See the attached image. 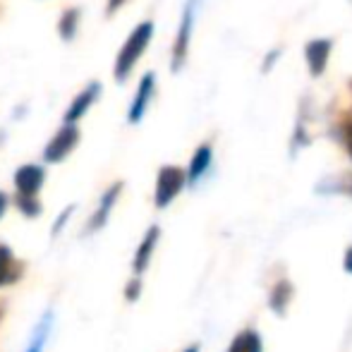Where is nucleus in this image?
<instances>
[{
    "instance_id": "6",
    "label": "nucleus",
    "mask_w": 352,
    "mask_h": 352,
    "mask_svg": "<svg viewBox=\"0 0 352 352\" xmlns=\"http://www.w3.org/2000/svg\"><path fill=\"white\" fill-rule=\"evenodd\" d=\"M153 74H144L142 82H140V89H137V96L132 101V108H130V122H140L144 111H146L148 101H151V94H153Z\"/></svg>"
},
{
    "instance_id": "17",
    "label": "nucleus",
    "mask_w": 352,
    "mask_h": 352,
    "mask_svg": "<svg viewBox=\"0 0 352 352\" xmlns=\"http://www.w3.org/2000/svg\"><path fill=\"white\" fill-rule=\"evenodd\" d=\"M17 204H19V209L27 213V216H36V213L41 211V206H38V201L34 199V197H19Z\"/></svg>"
},
{
    "instance_id": "16",
    "label": "nucleus",
    "mask_w": 352,
    "mask_h": 352,
    "mask_svg": "<svg viewBox=\"0 0 352 352\" xmlns=\"http://www.w3.org/2000/svg\"><path fill=\"white\" fill-rule=\"evenodd\" d=\"M77 19H79V12L77 10H67L65 14H63V19H60V34L65 38H72L74 36V32H77Z\"/></svg>"
},
{
    "instance_id": "23",
    "label": "nucleus",
    "mask_w": 352,
    "mask_h": 352,
    "mask_svg": "<svg viewBox=\"0 0 352 352\" xmlns=\"http://www.w3.org/2000/svg\"><path fill=\"white\" fill-rule=\"evenodd\" d=\"M187 352H197V348H190V350H187Z\"/></svg>"
},
{
    "instance_id": "22",
    "label": "nucleus",
    "mask_w": 352,
    "mask_h": 352,
    "mask_svg": "<svg viewBox=\"0 0 352 352\" xmlns=\"http://www.w3.org/2000/svg\"><path fill=\"white\" fill-rule=\"evenodd\" d=\"M345 269H348L350 274H352V247L348 250V256H345Z\"/></svg>"
},
{
    "instance_id": "10",
    "label": "nucleus",
    "mask_w": 352,
    "mask_h": 352,
    "mask_svg": "<svg viewBox=\"0 0 352 352\" xmlns=\"http://www.w3.org/2000/svg\"><path fill=\"white\" fill-rule=\"evenodd\" d=\"M156 240H158V228H151V230L146 232V237H144V242L140 245V250H137V256H135V271L137 274H142V271L146 269Z\"/></svg>"
},
{
    "instance_id": "15",
    "label": "nucleus",
    "mask_w": 352,
    "mask_h": 352,
    "mask_svg": "<svg viewBox=\"0 0 352 352\" xmlns=\"http://www.w3.org/2000/svg\"><path fill=\"white\" fill-rule=\"evenodd\" d=\"M48 329H51V314H48L46 319H43V324L36 329L34 340H32V345H29L27 352H41L43 350V343H46V338H48Z\"/></svg>"
},
{
    "instance_id": "1",
    "label": "nucleus",
    "mask_w": 352,
    "mask_h": 352,
    "mask_svg": "<svg viewBox=\"0 0 352 352\" xmlns=\"http://www.w3.org/2000/svg\"><path fill=\"white\" fill-rule=\"evenodd\" d=\"M151 34H153L151 22H142L140 27L130 34V38H127V43L122 46V51L118 53V63H116V79L118 82H125V79L130 77L135 63L140 60L144 48H146V43L151 41Z\"/></svg>"
},
{
    "instance_id": "13",
    "label": "nucleus",
    "mask_w": 352,
    "mask_h": 352,
    "mask_svg": "<svg viewBox=\"0 0 352 352\" xmlns=\"http://www.w3.org/2000/svg\"><path fill=\"white\" fill-rule=\"evenodd\" d=\"M230 352H261V340L256 333L245 331L242 336H237L235 343L230 345Z\"/></svg>"
},
{
    "instance_id": "19",
    "label": "nucleus",
    "mask_w": 352,
    "mask_h": 352,
    "mask_svg": "<svg viewBox=\"0 0 352 352\" xmlns=\"http://www.w3.org/2000/svg\"><path fill=\"white\" fill-rule=\"evenodd\" d=\"M137 295H140V280H132L127 285V300H135Z\"/></svg>"
},
{
    "instance_id": "9",
    "label": "nucleus",
    "mask_w": 352,
    "mask_h": 352,
    "mask_svg": "<svg viewBox=\"0 0 352 352\" xmlns=\"http://www.w3.org/2000/svg\"><path fill=\"white\" fill-rule=\"evenodd\" d=\"M120 190H122V185H120V182H118V185H113L111 190H108L106 195H103L101 206H98V211L94 213L91 223H89V230H96V228H101L103 223H106L108 213H111L113 204H116V199H118V195H120Z\"/></svg>"
},
{
    "instance_id": "4",
    "label": "nucleus",
    "mask_w": 352,
    "mask_h": 352,
    "mask_svg": "<svg viewBox=\"0 0 352 352\" xmlns=\"http://www.w3.org/2000/svg\"><path fill=\"white\" fill-rule=\"evenodd\" d=\"M14 185H17L19 197H36L38 187L43 185V168L22 166L14 173Z\"/></svg>"
},
{
    "instance_id": "7",
    "label": "nucleus",
    "mask_w": 352,
    "mask_h": 352,
    "mask_svg": "<svg viewBox=\"0 0 352 352\" xmlns=\"http://www.w3.org/2000/svg\"><path fill=\"white\" fill-rule=\"evenodd\" d=\"M190 32H192V3L187 5L185 17H182L180 34H177L175 51H173V70H180L182 60H185V56H187V43H190Z\"/></svg>"
},
{
    "instance_id": "14",
    "label": "nucleus",
    "mask_w": 352,
    "mask_h": 352,
    "mask_svg": "<svg viewBox=\"0 0 352 352\" xmlns=\"http://www.w3.org/2000/svg\"><path fill=\"white\" fill-rule=\"evenodd\" d=\"M290 297H292V285L287 280H280L278 285L274 287V295H271V307H274L276 311H283L287 302H290Z\"/></svg>"
},
{
    "instance_id": "24",
    "label": "nucleus",
    "mask_w": 352,
    "mask_h": 352,
    "mask_svg": "<svg viewBox=\"0 0 352 352\" xmlns=\"http://www.w3.org/2000/svg\"><path fill=\"white\" fill-rule=\"evenodd\" d=\"M350 87H352V82H350Z\"/></svg>"
},
{
    "instance_id": "5",
    "label": "nucleus",
    "mask_w": 352,
    "mask_h": 352,
    "mask_svg": "<svg viewBox=\"0 0 352 352\" xmlns=\"http://www.w3.org/2000/svg\"><path fill=\"white\" fill-rule=\"evenodd\" d=\"M305 53H307V63H309L311 74H314V77L324 74L326 63H329V56H331V41L329 38H314V41H309L305 48Z\"/></svg>"
},
{
    "instance_id": "2",
    "label": "nucleus",
    "mask_w": 352,
    "mask_h": 352,
    "mask_svg": "<svg viewBox=\"0 0 352 352\" xmlns=\"http://www.w3.org/2000/svg\"><path fill=\"white\" fill-rule=\"evenodd\" d=\"M185 185V170L175 166H166L158 173L156 182V206H168L177 197V192Z\"/></svg>"
},
{
    "instance_id": "3",
    "label": "nucleus",
    "mask_w": 352,
    "mask_h": 352,
    "mask_svg": "<svg viewBox=\"0 0 352 352\" xmlns=\"http://www.w3.org/2000/svg\"><path fill=\"white\" fill-rule=\"evenodd\" d=\"M77 140H79V130H77V127H74V125H65L56 137H53L51 144L46 146V151H43V158H46L48 163L63 161V158H65L67 153H70L72 148H74Z\"/></svg>"
},
{
    "instance_id": "21",
    "label": "nucleus",
    "mask_w": 352,
    "mask_h": 352,
    "mask_svg": "<svg viewBox=\"0 0 352 352\" xmlns=\"http://www.w3.org/2000/svg\"><path fill=\"white\" fill-rule=\"evenodd\" d=\"M122 3H125V0H111V3H108V12H116Z\"/></svg>"
},
{
    "instance_id": "8",
    "label": "nucleus",
    "mask_w": 352,
    "mask_h": 352,
    "mask_svg": "<svg viewBox=\"0 0 352 352\" xmlns=\"http://www.w3.org/2000/svg\"><path fill=\"white\" fill-rule=\"evenodd\" d=\"M101 91V84H96V82H91L89 84L84 91H79V96L72 101V106H70V111L65 113V120H67V125H72L74 120H79V118L87 113V108L94 103V98H96V94Z\"/></svg>"
},
{
    "instance_id": "20",
    "label": "nucleus",
    "mask_w": 352,
    "mask_h": 352,
    "mask_svg": "<svg viewBox=\"0 0 352 352\" xmlns=\"http://www.w3.org/2000/svg\"><path fill=\"white\" fill-rule=\"evenodd\" d=\"M5 209H8V195H3V192H0V218H3Z\"/></svg>"
},
{
    "instance_id": "18",
    "label": "nucleus",
    "mask_w": 352,
    "mask_h": 352,
    "mask_svg": "<svg viewBox=\"0 0 352 352\" xmlns=\"http://www.w3.org/2000/svg\"><path fill=\"white\" fill-rule=\"evenodd\" d=\"M343 142H345V146H348V153H350V158H352V118H348V120L343 122Z\"/></svg>"
},
{
    "instance_id": "11",
    "label": "nucleus",
    "mask_w": 352,
    "mask_h": 352,
    "mask_svg": "<svg viewBox=\"0 0 352 352\" xmlns=\"http://www.w3.org/2000/svg\"><path fill=\"white\" fill-rule=\"evenodd\" d=\"M209 163H211V146L204 144V146L197 148L195 158H192V163H190V180L192 182L199 180V177L206 173V168H209Z\"/></svg>"
},
{
    "instance_id": "12",
    "label": "nucleus",
    "mask_w": 352,
    "mask_h": 352,
    "mask_svg": "<svg viewBox=\"0 0 352 352\" xmlns=\"http://www.w3.org/2000/svg\"><path fill=\"white\" fill-rule=\"evenodd\" d=\"M14 261H12V252H10V247L0 245V285H5V283L14 280L17 278V274H14Z\"/></svg>"
}]
</instances>
